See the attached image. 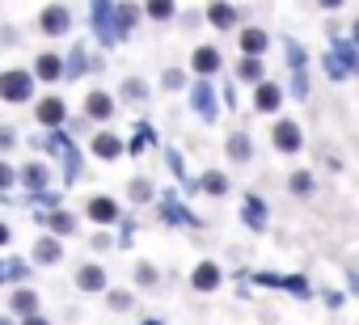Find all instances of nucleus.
I'll use <instances>...</instances> for the list:
<instances>
[{
    "instance_id": "obj_1",
    "label": "nucleus",
    "mask_w": 359,
    "mask_h": 325,
    "mask_svg": "<svg viewBox=\"0 0 359 325\" xmlns=\"http://www.w3.org/2000/svg\"><path fill=\"white\" fill-rule=\"evenodd\" d=\"M131 18H135V9L131 5H93V30H97V39L106 43V47H114L123 34H127V26H131Z\"/></svg>"
},
{
    "instance_id": "obj_2",
    "label": "nucleus",
    "mask_w": 359,
    "mask_h": 325,
    "mask_svg": "<svg viewBox=\"0 0 359 325\" xmlns=\"http://www.w3.org/2000/svg\"><path fill=\"white\" fill-rule=\"evenodd\" d=\"M355 68H359V51H355V43L334 39V51L325 55V72H330L334 81H342V76H351Z\"/></svg>"
},
{
    "instance_id": "obj_3",
    "label": "nucleus",
    "mask_w": 359,
    "mask_h": 325,
    "mask_svg": "<svg viewBox=\"0 0 359 325\" xmlns=\"http://www.w3.org/2000/svg\"><path fill=\"white\" fill-rule=\"evenodd\" d=\"M30 89H34L30 72H18V68L0 72V97H5V102H30Z\"/></svg>"
},
{
    "instance_id": "obj_4",
    "label": "nucleus",
    "mask_w": 359,
    "mask_h": 325,
    "mask_svg": "<svg viewBox=\"0 0 359 325\" xmlns=\"http://www.w3.org/2000/svg\"><path fill=\"white\" fill-rule=\"evenodd\" d=\"M47 148L60 152V160H64V178L76 182V174H81V152L72 148V139H68L64 131H51V135H47Z\"/></svg>"
},
{
    "instance_id": "obj_5",
    "label": "nucleus",
    "mask_w": 359,
    "mask_h": 325,
    "mask_svg": "<svg viewBox=\"0 0 359 325\" xmlns=\"http://www.w3.org/2000/svg\"><path fill=\"white\" fill-rule=\"evenodd\" d=\"M191 106H195L208 123H216V89H212L208 81H199V85L191 89Z\"/></svg>"
},
{
    "instance_id": "obj_6",
    "label": "nucleus",
    "mask_w": 359,
    "mask_h": 325,
    "mask_svg": "<svg viewBox=\"0 0 359 325\" xmlns=\"http://www.w3.org/2000/svg\"><path fill=\"white\" fill-rule=\"evenodd\" d=\"M300 127L296 123H275V148L279 152H300Z\"/></svg>"
},
{
    "instance_id": "obj_7",
    "label": "nucleus",
    "mask_w": 359,
    "mask_h": 325,
    "mask_svg": "<svg viewBox=\"0 0 359 325\" xmlns=\"http://www.w3.org/2000/svg\"><path fill=\"white\" fill-rule=\"evenodd\" d=\"M191 283H195V291H216L220 287V266L216 262H199L195 275H191Z\"/></svg>"
},
{
    "instance_id": "obj_8",
    "label": "nucleus",
    "mask_w": 359,
    "mask_h": 325,
    "mask_svg": "<svg viewBox=\"0 0 359 325\" xmlns=\"http://www.w3.org/2000/svg\"><path fill=\"white\" fill-rule=\"evenodd\" d=\"M161 216H165V220H173V224L199 228V216H191L187 207H177V203H173V195H161Z\"/></svg>"
},
{
    "instance_id": "obj_9",
    "label": "nucleus",
    "mask_w": 359,
    "mask_h": 325,
    "mask_svg": "<svg viewBox=\"0 0 359 325\" xmlns=\"http://www.w3.org/2000/svg\"><path fill=\"white\" fill-rule=\"evenodd\" d=\"M279 102H283V89H279V85L262 81V85L254 89V106H258V110H266V114H271V110H279Z\"/></svg>"
},
{
    "instance_id": "obj_10",
    "label": "nucleus",
    "mask_w": 359,
    "mask_h": 325,
    "mask_svg": "<svg viewBox=\"0 0 359 325\" xmlns=\"http://www.w3.org/2000/svg\"><path fill=\"white\" fill-rule=\"evenodd\" d=\"M258 283H266V287H287L292 296H300V300H309V283L304 279H287V275H258Z\"/></svg>"
},
{
    "instance_id": "obj_11",
    "label": "nucleus",
    "mask_w": 359,
    "mask_h": 325,
    "mask_svg": "<svg viewBox=\"0 0 359 325\" xmlns=\"http://www.w3.org/2000/svg\"><path fill=\"white\" fill-rule=\"evenodd\" d=\"M43 34H68V9L64 5L43 9Z\"/></svg>"
},
{
    "instance_id": "obj_12",
    "label": "nucleus",
    "mask_w": 359,
    "mask_h": 325,
    "mask_svg": "<svg viewBox=\"0 0 359 325\" xmlns=\"http://www.w3.org/2000/svg\"><path fill=\"white\" fill-rule=\"evenodd\" d=\"M191 64H195V72H199V76H212V72H220V64H224V60H220V51H216V47H199Z\"/></svg>"
},
{
    "instance_id": "obj_13",
    "label": "nucleus",
    "mask_w": 359,
    "mask_h": 325,
    "mask_svg": "<svg viewBox=\"0 0 359 325\" xmlns=\"http://www.w3.org/2000/svg\"><path fill=\"white\" fill-rule=\"evenodd\" d=\"M64 72H68V68H64L60 55H39V60H34V76H39V81H60Z\"/></svg>"
},
{
    "instance_id": "obj_14",
    "label": "nucleus",
    "mask_w": 359,
    "mask_h": 325,
    "mask_svg": "<svg viewBox=\"0 0 359 325\" xmlns=\"http://www.w3.org/2000/svg\"><path fill=\"white\" fill-rule=\"evenodd\" d=\"M64 114H68V110H64V102H60V97L39 102V123H43V127H60V123H64Z\"/></svg>"
},
{
    "instance_id": "obj_15",
    "label": "nucleus",
    "mask_w": 359,
    "mask_h": 325,
    "mask_svg": "<svg viewBox=\"0 0 359 325\" xmlns=\"http://www.w3.org/2000/svg\"><path fill=\"white\" fill-rule=\"evenodd\" d=\"M93 152H97L102 160H114V156H123V139L110 135V131H102V135H93Z\"/></svg>"
},
{
    "instance_id": "obj_16",
    "label": "nucleus",
    "mask_w": 359,
    "mask_h": 325,
    "mask_svg": "<svg viewBox=\"0 0 359 325\" xmlns=\"http://www.w3.org/2000/svg\"><path fill=\"white\" fill-rule=\"evenodd\" d=\"M241 51H245V60H258L266 51V34L262 30H241Z\"/></svg>"
},
{
    "instance_id": "obj_17",
    "label": "nucleus",
    "mask_w": 359,
    "mask_h": 325,
    "mask_svg": "<svg viewBox=\"0 0 359 325\" xmlns=\"http://www.w3.org/2000/svg\"><path fill=\"white\" fill-rule=\"evenodd\" d=\"M85 114H89V118H110V114H114V102H110V93H89V102H85Z\"/></svg>"
},
{
    "instance_id": "obj_18",
    "label": "nucleus",
    "mask_w": 359,
    "mask_h": 325,
    "mask_svg": "<svg viewBox=\"0 0 359 325\" xmlns=\"http://www.w3.org/2000/svg\"><path fill=\"white\" fill-rule=\"evenodd\" d=\"M241 220H245V224H250V228H254V233H258V228H262V224H266V203H262V199H254V195H250V203H245V207H241Z\"/></svg>"
},
{
    "instance_id": "obj_19",
    "label": "nucleus",
    "mask_w": 359,
    "mask_h": 325,
    "mask_svg": "<svg viewBox=\"0 0 359 325\" xmlns=\"http://www.w3.org/2000/svg\"><path fill=\"white\" fill-rule=\"evenodd\" d=\"M13 312H22V317H39V296L30 291V287H22V291H13Z\"/></svg>"
},
{
    "instance_id": "obj_20",
    "label": "nucleus",
    "mask_w": 359,
    "mask_h": 325,
    "mask_svg": "<svg viewBox=\"0 0 359 325\" xmlns=\"http://www.w3.org/2000/svg\"><path fill=\"white\" fill-rule=\"evenodd\" d=\"M114 216H118V203H114V199H93V203H89V220L110 224Z\"/></svg>"
},
{
    "instance_id": "obj_21",
    "label": "nucleus",
    "mask_w": 359,
    "mask_h": 325,
    "mask_svg": "<svg viewBox=\"0 0 359 325\" xmlns=\"http://www.w3.org/2000/svg\"><path fill=\"white\" fill-rule=\"evenodd\" d=\"M76 283H81L85 291H102V287H106V275H102V266H81Z\"/></svg>"
},
{
    "instance_id": "obj_22",
    "label": "nucleus",
    "mask_w": 359,
    "mask_h": 325,
    "mask_svg": "<svg viewBox=\"0 0 359 325\" xmlns=\"http://www.w3.org/2000/svg\"><path fill=\"white\" fill-rule=\"evenodd\" d=\"M22 182L43 195V186H47V165H26V170H22Z\"/></svg>"
},
{
    "instance_id": "obj_23",
    "label": "nucleus",
    "mask_w": 359,
    "mask_h": 325,
    "mask_svg": "<svg viewBox=\"0 0 359 325\" xmlns=\"http://www.w3.org/2000/svg\"><path fill=\"white\" fill-rule=\"evenodd\" d=\"M26 262L22 258H5V262H0V283H9V279H26Z\"/></svg>"
},
{
    "instance_id": "obj_24",
    "label": "nucleus",
    "mask_w": 359,
    "mask_h": 325,
    "mask_svg": "<svg viewBox=\"0 0 359 325\" xmlns=\"http://www.w3.org/2000/svg\"><path fill=\"white\" fill-rule=\"evenodd\" d=\"M85 68H97V64L89 60V51H85V47H76V51H72V60H68V72H64V76H81Z\"/></svg>"
},
{
    "instance_id": "obj_25",
    "label": "nucleus",
    "mask_w": 359,
    "mask_h": 325,
    "mask_svg": "<svg viewBox=\"0 0 359 325\" xmlns=\"http://www.w3.org/2000/svg\"><path fill=\"white\" fill-rule=\"evenodd\" d=\"M250 152H254V148H250L245 131H233V139H229V156H233V160H250Z\"/></svg>"
},
{
    "instance_id": "obj_26",
    "label": "nucleus",
    "mask_w": 359,
    "mask_h": 325,
    "mask_svg": "<svg viewBox=\"0 0 359 325\" xmlns=\"http://www.w3.org/2000/svg\"><path fill=\"white\" fill-rule=\"evenodd\" d=\"M60 254H64V249H60V241H51V237H43V241L34 245V258H39V262H60Z\"/></svg>"
},
{
    "instance_id": "obj_27",
    "label": "nucleus",
    "mask_w": 359,
    "mask_h": 325,
    "mask_svg": "<svg viewBox=\"0 0 359 325\" xmlns=\"http://www.w3.org/2000/svg\"><path fill=\"white\" fill-rule=\"evenodd\" d=\"M208 18H212V26H233V22H237V9H233V5H212Z\"/></svg>"
},
{
    "instance_id": "obj_28",
    "label": "nucleus",
    "mask_w": 359,
    "mask_h": 325,
    "mask_svg": "<svg viewBox=\"0 0 359 325\" xmlns=\"http://www.w3.org/2000/svg\"><path fill=\"white\" fill-rule=\"evenodd\" d=\"M237 76H241V81H258V85H262V64H258V60H241V64H237Z\"/></svg>"
},
{
    "instance_id": "obj_29",
    "label": "nucleus",
    "mask_w": 359,
    "mask_h": 325,
    "mask_svg": "<svg viewBox=\"0 0 359 325\" xmlns=\"http://www.w3.org/2000/svg\"><path fill=\"white\" fill-rule=\"evenodd\" d=\"M148 139H156V131H152V123H140V127H135V139H131V152H144Z\"/></svg>"
},
{
    "instance_id": "obj_30",
    "label": "nucleus",
    "mask_w": 359,
    "mask_h": 325,
    "mask_svg": "<svg viewBox=\"0 0 359 325\" xmlns=\"http://www.w3.org/2000/svg\"><path fill=\"white\" fill-rule=\"evenodd\" d=\"M203 191H208V195H224V191H229V178L212 170V174H203Z\"/></svg>"
},
{
    "instance_id": "obj_31",
    "label": "nucleus",
    "mask_w": 359,
    "mask_h": 325,
    "mask_svg": "<svg viewBox=\"0 0 359 325\" xmlns=\"http://www.w3.org/2000/svg\"><path fill=\"white\" fill-rule=\"evenodd\" d=\"M283 51H287V60H292V72L304 76V51H300V43H283Z\"/></svg>"
},
{
    "instance_id": "obj_32",
    "label": "nucleus",
    "mask_w": 359,
    "mask_h": 325,
    "mask_svg": "<svg viewBox=\"0 0 359 325\" xmlns=\"http://www.w3.org/2000/svg\"><path fill=\"white\" fill-rule=\"evenodd\" d=\"M123 93H127V102H144V97H148V85H144V81H127Z\"/></svg>"
},
{
    "instance_id": "obj_33",
    "label": "nucleus",
    "mask_w": 359,
    "mask_h": 325,
    "mask_svg": "<svg viewBox=\"0 0 359 325\" xmlns=\"http://www.w3.org/2000/svg\"><path fill=\"white\" fill-rule=\"evenodd\" d=\"M131 199H135V203H148V199H152V186H148L144 178H135V182H131Z\"/></svg>"
},
{
    "instance_id": "obj_34",
    "label": "nucleus",
    "mask_w": 359,
    "mask_h": 325,
    "mask_svg": "<svg viewBox=\"0 0 359 325\" xmlns=\"http://www.w3.org/2000/svg\"><path fill=\"white\" fill-rule=\"evenodd\" d=\"M47 224H51L55 233H72V216H64V212H55V216H47Z\"/></svg>"
},
{
    "instance_id": "obj_35",
    "label": "nucleus",
    "mask_w": 359,
    "mask_h": 325,
    "mask_svg": "<svg viewBox=\"0 0 359 325\" xmlns=\"http://www.w3.org/2000/svg\"><path fill=\"white\" fill-rule=\"evenodd\" d=\"M18 182V170L13 165H5V160H0V191H5V186H13Z\"/></svg>"
},
{
    "instance_id": "obj_36",
    "label": "nucleus",
    "mask_w": 359,
    "mask_h": 325,
    "mask_svg": "<svg viewBox=\"0 0 359 325\" xmlns=\"http://www.w3.org/2000/svg\"><path fill=\"white\" fill-rule=\"evenodd\" d=\"M148 18L165 22V18H173V5H165V0H161V5H148Z\"/></svg>"
},
{
    "instance_id": "obj_37",
    "label": "nucleus",
    "mask_w": 359,
    "mask_h": 325,
    "mask_svg": "<svg viewBox=\"0 0 359 325\" xmlns=\"http://www.w3.org/2000/svg\"><path fill=\"white\" fill-rule=\"evenodd\" d=\"M292 191H296V195H309V191H313V178H309V174H296V178H292Z\"/></svg>"
},
{
    "instance_id": "obj_38",
    "label": "nucleus",
    "mask_w": 359,
    "mask_h": 325,
    "mask_svg": "<svg viewBox=\"0 0 359 325\" xmlns=\"http://www.w3.org/2000/svg\"><path fill=\"white\" fill-rule=\"evenodd\" d=\"M161 85H165V89H182V72H177V68H169V72L161 76Z\"/></svg>"
},
{
    "instance_id": "obj_39",
    "label": "nucleus",
    "mask_w": 359,
    "mask_h": 325,
    "mask_svg": "<svg viewBox=\"0 0 359 325\" xmlns=\"http://www.w3.org/2000/svg\"><path fill=\"white\" fill-rule=\"evenodd\" d=\"M135 300L127 296V291H110V308H131Z\"/></svg>"
},
{
    "instance_id": "obj_40",
    "label": "nucleus",
    "mask_w": 359,
    "mask_h": 325,
    "mask_svg": "<svg viewBox=\"0 0 359 325\" xmlns=\"http://www.w3.org/2000/svg\"><path fill=\"white\" fill-rule=\"evenodd\" d=\"M169 165H173V178H187V165H182V156L169 152Z\"/></svg>"
},
{
    "instance_id": "obj_41",
    "label": "nucleus",
    "mask_w": 359,
    "mask_h": 325,
    "mask_svg": "<svg viewBox=\"0 0 359 325\" xmlns=\"http://www.w3.org/2000/svg\"><path fill=\"white\" fill-rule=\"evenodd\" d=\"M22 325H51V321H47V317H26Z\"/></svg>"
},
{
    "instance_id": "obj_42",
    "label": "nucleus",
    "mask_w": 359,
    "mask_h": 325,
    "mask_svg": "<svg viewBox=\"0 0 359 325\" xmlns=\"http://www.w3.org/2000/svg\"><path fill=\"white\" fill-rule=\"evenodd\" d=\"M351 287H355V291H359V270H351Z\"/></svg>"
},
{
    "instance_id": "obj_43",
    "label": "nucleus",
    "mask_w": 359,
    "mask_h": 325,
    "mask_svg": "<svg viewBox=\"0 0 359 325\" xmlns=\"http://www.w3.org/2000/svg\"><path fill=\"white\" fill-rule=\"evenodd\" d=\"M5 241H9V228H5V224H0V245H5Z\"/></svg>"
},
{
    "instance_id": "obj_44",
    "label": "nucleus",
    "mask_w": 359,
    "mask_h": 325,
    "mask_svg": "<svg viewBox=\"0 0 359 325\" xmlns=\"http://www.w3.org/2000/svg\"><path fill=\"white\" fill-rule=\"evenodd\" d=\"M144 325H165V321H144Z\"/></svg>"
},
{
    "instance_id": "obj_45",
    "label": "nucleus",
    "mask_w": 359,
    "mask_h": 325,
    "mask_svg": "<svg viewBox=\"0 0 359 325\" xmlns=\"http://www.w3.org/2000/svg\"><path fill=\"white\" fill-rule=\"evenodd\" d=\"M355 43H359V22H355Z\"/></svg>"
},
{
    "instance_id": "obj_46",
    "label": "nucleus",
    "mask_w": 359,
    "mask_h": 325,
    "mask_svg": "<svg viewBox=\"0 0 359 325\" xmlns=\"http://www.w3.org/2000/svg\"><path fill=\"white\" fill-rule=\"evenodd\" d=\"M0 325H13V321H0Z\"/></svg>"
}]
</instances>
